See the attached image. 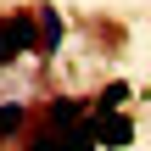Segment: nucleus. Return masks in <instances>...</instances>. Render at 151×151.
Returning <instances> with one entry per match:
<instances>
[{
    "label": "nucleus",
    "instance_id": "obj_1",
    "mask_svg": "<svg viewBox=\"0 0 151 151\" xmlns=\"http://www.w3.org/2000/svg\"><path fill=\"white\" fill-rule=\"evenodd\" d=\"M28 50H39V17H28V11L0 17V67L17 62V56H28Z\"/></svg>",
    "mask_w": 151,
    "mask_h": 151
},
{
    "label": "nucleus",
    "instance_id": "obj_2",
    "mask_svg": "<svg viewBox=\"0 0 151 151\" xmlns=\"http://www.w3.org/2000/svg\"><path fill=\"white\" fill-rule=\"evenodd\" d=\"M90 129H95V140H101L106 151H123L129 140H134V123H129L123 112H95V118H90Z\"/></svg>",
    "mask_w": 151,
    "mask_h": 151
},
{
    "label": "nucleus",
    "instance_id": "obj_3",
    "mask_svg": "<svg viewBox=\"0 0 151 151\" xmlns=\"http://www.w3.org/2000/svg\"><path fill=\"white\" fill-rule=\"evenodd\" d=\"M62 39H67V22L56 17V6H45V11H39V56H56Z\"/></svg>",
    "mask_w": 151,
    "mask_h": 151
},
{
    "label": "nucleus",
    "instance_id": "obj_4",
    "mask_svg": "<svg viewBox=\"0 0 151 151\" xmlns=\"http://www.w3.org/2000/svg\"><path fill=\"white\" fill-rule=\"evenodd\" d=\"M45 118H50V129H78V123H84V106H78V101H50Z\"/></svg>",
    "mask_w": 151,
    "mask_h": 151
},
{
    "label": "nucleus",
    "instance_id": "obj_5",
    "mask_svg": "<svg viewBox=\"0 0 151 151\" xmlns=\"http://www.w3.org/2000/svg\"><path fill=\"white\" fill-rule=\"evenodd\" d=\"M123 101H129V84H106V90L95 95V112H118Z\"/></svg>",
    "mask_w": 151,
    "mask_h": 151
},
{
    "label": "nucleus",
    "instance_id": "obj_6",
    "mask_svg": "<svg viewBox=\"0 0 151 151\" xmlns=\"http://www.w3.org/2000/svg\"><path fill=\"white\" fill-rule=\"evenodd\" d=\"M22 118H28V112H22L17 101H11V106H0V129H6V134H17V129H22Z\"/></svg>",
    "mask_w": 151,
    "mask_h": 151
},
{
    "label": "nucleus",
    "instance_id": "obj_7",
    "mask_svg": "<svg viewBox=\"0 0 151 151\" xmlns=\"http://www.w3.org/2000/svg\"><path fill=\"white\" fill-rule=\"evenodd\" d=\"M0 140H6V129H0Z\"/></svg>",
    "mask_w": 151,
    "mask_h": 151
}]
</instances>
